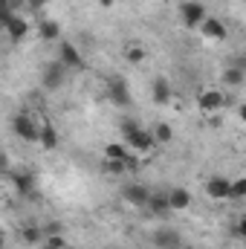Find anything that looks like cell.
Here are the masks:
<instances>
[{
  "instance_id": "cell-1",
  "label": "cell",
  "mask_w": 246,
  "mask_h": 249,
  "mask_svg": "<svg viewBox=\"0 0 246 249\" xmlns=\"http://www.w3.org/2000/svg\"><path fill=\"white\" fill-rule=\"evenodd\" d=\"M44 116L38 113V110H32V107H20L18 113H15V119H12V130H15V136L18 139H23V142H41V127H44Z\"/></svg>"
},
{
  "instance_id": "cell-2",
  "label": "cell",
  "mask_w": 246,
  "mask_h": 249,
  "mask_svg": "<svg viewBox=\"0 0 246 249\" xmlns=\"http://www.w3.org/2000/svg\"><path fill=\"white\" fill-rule=\"evenodd\" d=\"M226 96H223V90H217V87H203L200 93H197V110L203 113V116H217L223 107H226Z\"/></svg>"
},
{
  "instance_id": "cell-3",
  "label": "cell",
  "mask_w": 246,
  "mask_h": 249,
  "mask_svg": "<svg viewBox=\"0 0 246 249\" xmlns=\"http://www.w3.org/2000/svg\"><path fill=\"white\" fill-rule=\"evenodd\" d=\"M67 78H70V70L58 58H53V61H47L41 67V84L47 90H61L64 84H67Z\"/></svg>"
},
{
  "instance_id": "cell-4",
  "label": "cell",
  "mask_w": 246,
  "mask_h": 249,
  "mask_svg": "<svg viewBox=\"0 0 246 249\" xmlns=\"http://www.w3.org/2000/svg\"><path fill=\"white\" fill-rule=\"evenodd\" d=\"M206 18H209V9L200 0H183L180 3V20H183L188 29H200Z\"/></svg>"
},
{
  "instance_id": "cell-5",
  "label": "cell",
  "mask_w": 246,
  "mask_h": 249,
  "mask_svg": "<svg viewBox=\"0 0 246 249\" xmlns=\"http://www.w3.org/2000/svg\"><path fill=\"white\" fill-rule=\"evenodd\" d=\"M124 145L136 154V157H148V154H154L159 145H157V139H154V133H151V127H142L139 133H133V136H127L124 139Z\"/></svg>"
},
{
  "instance_id": "cell-6",
  "label": "cell",
  "mask_w": 246,
  "mask_h": 249,
  "mask_svg": "<svg viewBox=\"0 0 246 249\" xmlns=\"http://www.w3.org/2000/svg\"><path fill=\"white\" fill-rule=\"evenodd\" d=\"M58 61H61L70 72H75V70H84V67H87L84 55H81V50H78L72 41H61V44H58Z\"/></svg>"
},
{
  "instance_id": "cell-7",
  "label": "cell",
  "mask_w": 246,
  "mask_h": 249,
  "mask_svg": "<svg viewBox=\"0 0 246 249\" xmlns=\"http://www.w3.org/2000/svg\"><path fill=\"white\" fill-rule=\"evenodd\" d=\"M206 194H209V200H214V203H226L229 194H232V180L223 177V174H211V177L206 180Z\"/></svg>"
},
{
  "instance_id": "cell-8",
  "label": "cell",
  "mask_w": 246,
  "mask_h": 249,
  "mask_svg": "<svg viewBox=\"0 0 246 249\" xmlns=\"http://www.w3.org/2000/svg\"><path fill=\"white\" fill-rule=\"evenodd\" d=\"M151 188L142 186V183H127L122 188V200L127 206H133V209H148V200H151Z\"/></svg>"
},
{
  "instance_id": "cell-9",
  "label": "cell",
  "mask_w": 246,
  "mask_h": 249,
  "mask_svg": "<svg viewBox=\"0 0 246 249\" xmlns=\"http://www.w3.org/2000/svg\"><path fill=\"white\" fill-rule=\"evenodd\" d=\"M107 96H110V102L119 105V107H130V105H133L130 90H127V81H124L122 75H110V78H107Z\"/></svg>"
},
{
  "instance_id": "cell-10",
  "label": "cell",
  "mask_w": 246,
  "mask_h": 249,
  "mask_svg": "<svg viewBox=\"0 0 246 249\" xmlns=\"http://www.w3.org/2000/svg\"><path fill=\"white\" fill-rule=\"evenodd\" d=\"M29 20L20 15V12H12V15H6V35H9V41L12 44H20L26 35H29Z\"/></svg>"
},
{
  "instance_id": "cell-11",
  "label": "cell",
  "mask_w": 246,
  "mask_h": 249,
  "mask_svg": "<svg viewBox=\"0 0 246 249\" xmlns=\"http://www.w3.org/2000/svg\"><path fill=\"white\" fill-rule=\"evenodd\" d=\"M200 35L206 38V41H214V44H223L226 38H229V29H226V23L220 20V18H206L203 20V26H200Z\"/></svg>"
},
{
  "instance_id": "cell-12",
  "label": "cell",
  "mask_w": 246,
  "mask_h": 249,
  "mask_svg": "<svg viewBox=\"0 0 246 249\" xmlns=\"http://www.w3.org/2000/svg\"><path fill=\"white\" fill-rule=\"evenodd\" d=\"M151 99H154V105H168L174 99V87L165 75H157L151 81Z\"/></svg>"
},
{
  "instance_id": "cell-13",
  "label": "cell",
  "mask_w": 246,
  "mask_h": 249,
  "mask_svg": "<svg viewBox=\"0 0 246 249\" xmlns=\"http://www.w3.org/2000/svg\"><path fill=\"white\" fill-rule=\"evenodd\" d=\"M122 58L130 67H139V64H145L148 58V50H145V44H139V41H127L122 47Z\"/></svg>"
},
{
  "instance_id": "cell-14",
  "label": "cell",
  "mask_w": 246,
  "mask_h": 249,
  "mask_svg": "<svg viewBox=\"0 0 246 249\" xmlns=\"http://www.w3.org/2000/svg\"><path fill=\"white\" fill-rule=\"evenodd\" d=\"M185 241L174 232V229H159V232H154V247L157 249H177L183 247Z\"/></svg>"
},
{
  "instance_id": "cell-15",
  "label": "cell",
  "mask_w": 246,
  "mask_h": 249,
  "mask_svg": "<svg viewBox=\"0 0 246 249\" xmlns=\"http://www.w3.org/2000/svg\"><path fill=\"white\" fill-rule=\"evenodd\" d=\"M148 212H151L154 217H168V214H174V212H171V203H168V191H165V194H151Z\"/></svg>"
},
{
  "instance_id": "cell-16",
  "label": "cell",
  "mask_w": 246,
  "mask_h": 249,
  "mask_svg": "<svg viewBox=\"0 0 246 249\" xmlns=\"http://www.w3.org/2000/svg\"><path fill=\"white\" fill-rule=\"evenodd\" d=\"M191 191L188 188H171L168 191V203H171V212H185V209H191Z\"/></svg>"
},
{
  "instance_id": "cell-17",
  "label": "cell",
  "mask_w": 246,
  "mask_h": 249,
  "mask_svg": "<svg viewBox=\"0 0 246 249\" xmlns=\"http://www.w3.org/2000/svg\"><path fill=\"white\" fill-rule=\"evenodd\" d=\"M12 180H15V186H18L20 194H26V197H32V194H35V177H32V171H26V168L12 171Z\"/></svg>"
},
{
  "instance_id": "cell-18",
  "label": "cell",
  "mask_w": 246,
  "mask_h": 249,
  "mask_svg": "<svg viewBox=\"0 0 246 249\" xmlns=\"http://www.w3.org/2000/svg\"><path fill=\"white\" fill-rule=\"evenodd\" d=\"M151 133H154V139H157L159 148H165V145L174 142V127H171L168 122H154L151 124Z\"/></svg>"
},
{
  "instance_id": "cell-19",
  "label": "cell",
  "mask_w": 246,
  "mask_h": 249,
  "mask_svg": "<svg viewBox=\"0 0 246 249\" xmlns=\"http://www.w3.org/2000/svg\"><path fill=\"white\" fill-rule=\"evenodd\" d=\"M44 238H47V229H41V226H23L20 229V244L23 247H38V244H44Z\"/></svg>"
},
{
  "instance_id": "cell-20",
  "label": "cell",
  "mask_w": 246,
  "mask_h": 249,
  "mask_svg": "<svg viewBox=\"0 0 246 249\" xmlns=\"http://www.w3.org/2000/svg\"><path fill=\"white\" fill-rule=\"evenodd\" d=\"M220 81H223L226 87H235V90H238V87H244V84H246V72L229 64V67H226V70L220 72Z\"/></svg>"
},
{
  "instance_id": "cell-21",
  "label": "cell",
  "mask_w": 246,
  "mask_h": 249,
  "mask_svg": "<svg viewBox=\"0 0 246 249\" xmlns=\"http://www.w3.org/2000/svg\"><path fill=\"white\" fill-rule=\"evenodd\" d=\"M99 168H102V174H105V177H122L124 171H127V168H133V165H130V162H124V160H107V157H105Z\"/></svg>"
},
{
  "instance_id": "cell-22",
  "label": "cell",
  "mask_w": 246,
  "mask_h": 249,
  "mask_svg": "<svg viewBox=\"0 0 246 249\" xmlns=\"http://www.w3.org/2000/svg\"><path fill=\"white\" fill-rule=\"evenodd\" d=\"M38 35H41L44 41H58V38H61V23L53 20V18H44V20L38 23Z\"/></svg>"
},
{
  "instance_id": "cell-23",
  "label": "cell",
  "mask_w": 246,
  "mask_h": 249,
  "mask_svg": "<svg viewBox=\"0 0 246 249\" xmlns=\"http://www.w3.org/2000/svg\"><path fill=\"white\" fill-rule=\"evenodd\" d=\"M67 247H70V241H67V238H64L61 232H58V226L47 229V238H44L41 249H67Z\"/></svg>"
},
{
  "instance_id": "cell-24",
  "label": "cell",
  "mask_w": 246,
  "mask_h": 249,
  "mask_svg": "<svg viewBox=\"0 0 246 249\" xmlns=\"http://www.w3.org/2000/svg\"><path fill=\"white\" fill-rule=\"evenodd\" d=\"M41 145H44L47 151H55V148H58V130H55V124L50 122V119L41 127Z\"/></svg>"
},
{
  "instance_id": "cell-25",
  "label": "cell",
  "mask_w": 246,
  "mask_h": 249,
  "mask_svg": "<svg viewBox=\"0 0 246 249\" xmlns=\"http://www.w3.org/2000/svg\"><path fill=\"white\" fill-rule=\"evenodd\" d=\"M246 200V174L232 177V194H229V203H244Z\"/></svg>"
},
{
  "instance_id": "cell-26",
  "label": "cell",
  "mask_w": 246,
  "mask_h": 249,
  "mask_svg": "<svg viewBox=\"0 0 246 249\" xmlns=\"http://www.w3.org/2000/svg\"><path fill=\"white\" fill-rule=\"evenodd\" d=\"M119 130H122L124 139H127V136H133V133L142 130V122H139V119H122V122H119Z\"/></svg>"
},
{
  "instance_id": "cell-27",
  "label": "cell",
  "mask_w": 246,
  "mask_h": 249,
  "mask_svg": "<svg viewBox=\"0 0 246 249\" xmlns=\"http://www.w3.org/2000/svg\"><path fill=\"white\" fill-rule=\"evenodd\" d=\"M232 232H235V235H238V238H241V241L246 244V214H241V217L235 220V226H232Z\"/></svg>"
},
{
  "instance_id": "cell-28",
  "label": "cell",
  "mask_w": 246,
  "mask_h": 249,
  "mask_svg": "<svg viewBox=\"0 0 246 249\" xmlns=\"http://www.w3.org/2000/svg\"><path fill=\"white\" fill-rule=\"evenodd\" d=\"M50 6V0H26V9L29 12H44Z\"/></svg>"
},
{
  "instance_id": "cell-29",
  "label": "cell",
  "mask_w": 246,
  "mask_h": 249,
  "mask_svg": "<svg viewBox=\"0 0 246 249\" xmlns=\"http://www.w3.org/2000/svg\"><path fill=\"white\" fill-rule=\"evenodd\" d=\"M229 64H232V67H238V70H244V72H246V55H238V58H232Z\"/></svg>"
},
{
  "instance_id": "cell-30",
  "label": "cell",
  "mask_w": 246,
  "mask_h": 249,
  "mask_svg": "<svg viewBox=\"0 0 246 249\" xmlns=\"http://www.w3.org/2000/svg\"><path fill=\"white\" fill-rule=\"evenodd\" d=\"M238 119L246 124V102H238Z\"/></svg>"
},
{
  "instance_id": "cell-31",
  "label": "cell",
  "mask_w": 246,
  "mask_h": 249,
  "mask_svg": "<svg viewBox=\"0 0 246 249\" xmlns=\"http://www.w3.org/2000/svg\"><path fill=\"white\" fill-rule=\"evenodd\" d=\"M99 3V9H113L116 6V0H96Z\"/></svg>"
},
{
  "instance_id": "cell-32",
  "label": "cell",
  "mask_w": 246,
  "mask_h": 249,
  "mask_svg": "<svg viewBox=\"0 0 246 249\" xmlns=\"http://www.w3.org/2000/svg\"><path fill=\"white\" fill-rule=\"evenodd\" d=\"M177 249H197V247H191V244H183V247H177Z\"/></svg>"
},
{
  "instance_id": "cell-33",
  "label": "cell",
  "mask_w": 246,
  "mask_h": 249,
  "mask_svg": "<svg viewBox=\"0 0 246 249\" xmlns=\"http://www.w3.org/2000/svg\"><path fill=\"white\" fill-rule=\"evenodd\" d=\"M67 249H75V247H67Z\"/></svg>"
}]
</instances>
